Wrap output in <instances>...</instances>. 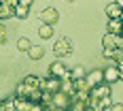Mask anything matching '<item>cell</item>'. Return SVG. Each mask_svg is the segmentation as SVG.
<instances>
[{
    "mask_svg": "<svg viewBox=\"0 0 123 111\" xmlns=\"http://www.w3.org/2000/svg\"><path fill=\"white\" fill-rule=\"evenodd\" d=\"M53 53L57 56V58H66V56H70L72 53V43H70V38L68 37H62L60 41H55V45H53Z\"/></svg>",
    "mask_w": 123,
    "mask_h": 111,
    "instance_id": "2",
    "label": "cell"
},
{
    "mask_svg": "<svg viewBox=\"0 0 123 111\" xmlns=\"http://www.w3.org/2000/svg\"><path fill=\"white\" fill-rule=\"evenodd\" d=\"M68 73H70V71L66 68V64H64L62 60H55V62L49 66V73H47V75L57 77V79H62V81H64V79H68Z\"/></svg>",
    "mask_w": 123,
    "mask_h": 111,
    "instance_id": "3",
    "label": "cell"
},
{
    "mask_svg": "<svg viewBox=\"0 0 123 111\" xmlns=\"http://www.w3.org/2000/svg\"><path fill=\"white\" fill-rule=\"evenodd\" d=\"M85 81H87V86H89V90H91V88L102 86V83H104V71H102V68H96V71L87 73Z\"/></svg>",
    "mask_w": 123,
    "mask_h": 111,
    "instance_id": "5",
    "label": "cell"
},
{
    "mask_svg": "<svg viewBox=\"0 0 123 111\" xmlns=\"http://www.w3.org/2000/svg\"><path fill=\"white\" fill-rule=\"evenodd\" d=\"M30 7H32L30 0H28V2H25V0H19L17 7H15V17H17V19H25V17L30 15Z\"/></svg>",
    "mask_w": 123,
    "mask_h": 111,
    "instance_id": "8",
    "label": "cell"
},
{
    "mask_svg": "<svg viewBox=\"0 0 123 111\" xmlns=\"http://www.w3.org/2000/svg\"><path fill=\"white\" fill-rule=\"evenodd\" d=\"M123 30V24L121 19H108V34H115V37H119Z\"/></svg>",
    "mask_w": 123,
    "mask_h": 111,
    "instance_id": "12",
    "label": "cell"
},
{
    "mask_svg": "<svg viewBox=\"0 0 123 111\" xmlns=\"http://www.w3.org/2000/svg\"><path fill=\"white\" fill-rule=\"evenodd\" d=\"M40 19H43V24L53 26V24H57V19H60V11L55 7H47V9L40 11Z\"/></svg>",
    "mask_w": 123,
    "mask_h": 111,
    "instance_id": "4",
    "label": "cell"
},
{
    "mask_svg": "<svg viewBox=\"0 0 123 111\" xmlns=\"http://www.w3.org/2000/svg\"><path fill=\"white\" fill-rule=\"evenodd\" d=\"M28 58H30V60H40V58H45V47H43V45H32L30 51H28Z\"/></svg>",
    "mask_w": 123,
    "mask_h": 111,
    "instance_id": "11",
    "label": "cell"
},
{
    "mask_svg": "<svg viewBox=\"0 0 123 111\" xmlns=\"http://www.w3.org/2000/svg\"><path fill=\"white\" fill-rule=\"evenodd\" d=\"M119 77H121V75H119V68H117L115 64L108 66V68H104V83H106V86L117 83V81H119Z\"/></svg>",
    "mask_w": 123,
    "mask_h": 111,
    "instance_id": "7",
    "label": "cell"
},
{
    "mask_svg": "<svg viewBox=\"0 0 123 111\" xmlns=\"http://www.w3.org/2000/svg\"><path fill=\"white\" fill-rule=\"evenodd\" d=\"M6 41V26L4 24H0V45Z\"/></svg>",
    "mask_w": 123,
    "mask_h": 111,
    "instance_id": "16",
    "label": "cell"
},
{
    "mask_svg": "<svg viewBox=\"0 0 123 111\" xmlns=\"http://www.w3.org/2000/svg\"><path fill=\"white\" fill-rule=\"evenodd\" d=\"M30 47H32V41H30L28 37L17 38V49L19 51H30Z\"/></svg>",
    "mask_w": 123,
    "mask_h": 111,
    "instance_id": "15",
    "label": "cell"
},
{
    "mask_svg": "<svg viewBox=\"0 0 123 111\" xmlns=\"http://www.w3.org/2000/svg\"><path fill=\"white\" fill-rule=\"evenodd\" d=\"M104 11L108 15V19H121V15H123V9H121L119 2H108Z\"/></svg>",
    "mask_w": 123,
    "mask_h": 111,
    "instance_id": "9",
    "label": "cell"
},
{
    "mask_svg": "<svg viewBox=\"0 0 123 111\" xmlns=\"http://www.w3.org/2000/svg\"><path fill=\"white\" fill-rule=\"evenodd\" d=\"M119 37H121V38H123V30H121V34H119Z\"/></svg>",
    "mask_w": 123,
    "mask_h": 111,
    "instance_id": "19",
    "label": "cell"
},
{
    "mask_svg": "<svg viewBox=\"0 0 123 111\" xmlns=\"http://www.w3.org/2000/svg\"><path fill=\"white\" fill-rule=\"evenodd\" d=\"M108 111H123V105H121V103H112Z\"/></svg>",
    "mask_w": 123,
    "mask_h": 111,
    "instance_id": "17",
    "label": "cell"
},
{
    "mask_svg": "<svg viewBox=\"0 0 123 111\" xmlns=\"http://www.w3.org/2000/svg\"><path fill=\"white\" fill-rule=\"evenodd\" d=\"M85 77H87V71H85V66H83V64L74 66L72 71L68 73V79H70V81H79V79H85Z\"/></svg>",
    "mask_w": 123,
    "mask_h": 111,
    "instance_id": "10",
    "label": "cell"
},
{
    "mask_svg": "<svg viewBox=\"0 0 123 111\" xmlns=\"http://www.w3.org/2000/svg\"><path fill=\"white\" fill-rule=\"evenodd\" d=\"M117 38L119 37H115V34H104V38H102V45H104V49H117Z\"/></svg>",
    "mask_w": 123,
    "mask_h": 111,
    "instance_id": "13",
    "label": "cell"
},
{
    "mask_svg": "<svg viewBox=\"0 0 123 111\" xmlns=\"http://www.w3.org/2000/svg\"><path fill=\"white\" fill-rule=\"evenodd\" d=\"M112 53H115V49H104L102 51V56L104 58H111V60H112Z\"/></svg>",
    "mask_w": 123,
    "mask_h": 111,
    "instance_id": "18",
    "label": "cell"
},
{
    "mask_svg": "<svg viewBox=\"0 0 123 111\" xmlns=\"http://www.w3.org/2000/svg\"><path fill=\"white\" fill-rule=\"evenodd\" d=\"M15 7H17L15 0H4V2H0V19L15 17Z\"/></svg>",
    "mask_w": 123,
    "mask_h": 111,
    "instance_id": "6",
    "label": "cell"
},
{
    "mask_svg": "<svg viewBox=\"0 0 123 111\" xmlns=\"http://www.w3.org/2000/svg\"><path fill=\"white\" fill-rule=\"evenodd\" d=\"M38 37L43 38V41L51 38V37H53V26H47V24H43L40 28H38Z\"/></svg>",
    "mask_w": 123,
    "mask_h": 111,
    "instance_id": "14",
    "label": "cell"
},
{
    "mask_svg": "<svg viewBox=\"0 0 123 111\" xmlns=\"http://www.w3.org/2000/svg\"><path fill=\"white\" fill-rule=\"evenodd\" d=\"M111 105H112V100H111V86L102 83V86L89 90V96H87V111H106V109H111Z\"/></svg>",
    "mask_w": 123,
    "mask_h": 111,
    "instance_id": "1",
    "label": "cell"
}]
</instances>
